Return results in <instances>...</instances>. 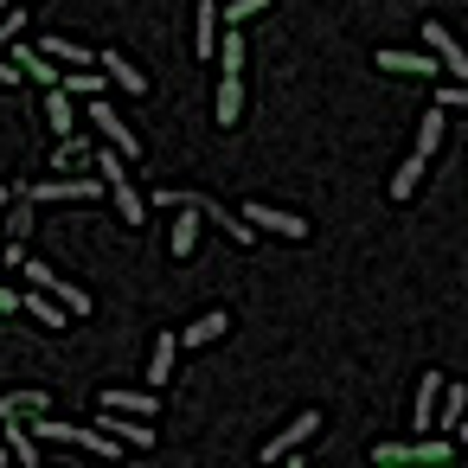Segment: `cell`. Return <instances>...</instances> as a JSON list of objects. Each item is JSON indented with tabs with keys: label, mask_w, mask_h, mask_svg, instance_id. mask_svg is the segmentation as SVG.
I'll list each match as a JSON object with an SVG mask.
<instances>
[{
	"label": "cell",
	"mask_w": 468,
	"mask_h": 468,
	"mask_svg": "<svg viewBox=\"0 0 468 468\" xmlns=\"http://www.w3.org/2000/svg\"><path fill=\"white\" fill-rule=\"evenodd\" d=\"M20 276H27L39 295H58V302H65V314H90V295H84L71 276H58V270H46V263H33V257H20Z\"/></svg>",
	"instance_id": "obj_1"
},
{
	"label": "cell",
	"mask_w": 468,
	"mask_h": 468,
	"mask_svg": "<svg viewBox=\"0 0 468 468\" xmlns=\"http://www.w3.org/2000/svg\"><path fill=\"white\" fill-rule=\"evenodd\" d=\"M90 122L103 129V142H110V148H116L122 161H135V154H142V142H135V129H129V122H116V110H110L103 97H90Z\"/></svg>",
	"instance_id": "obj_2"
},
{
	"label": "cell",
	"mask_w": 468,
	"mask_h": 468,
	"mask_svg": "<svg viewBox=\"0 0 468 468\" xmlns=\"http://www.w3.org/2000/svg\"><path fill=\"white\" fill-rule=\"evenodd\" d=\"M423 46H430V58H436L449 78H468V52H462V46H455V39L436 27V20H423Z\"/></svg>",
	"instance_id": "obj_3"
},
{
	"label": "cell",
	"mask_w": 468,
	"mask_h": 468,
	"mask_svg": "<svg viewBox=\"0 0 468 468\" xmlns=\"http://www.w3.org/2000/svg\"><path fill=\"white\" fill-rule=\"evenodd\" d=\"M244 225H263V231H276V238H308V218L276 212V206H244Z\"/></svg>",
	"instance_id": "obj_4"
},
{
	"label": "cell",
	"mask_w": 468,
	"mask_h": 468,
	"mask_svg": "<svg viewBox=\"0 0 468 468\" xmlns=\"http://www.w3.org/2000/svg\"><path fill=\"white\" fill-rule=\"evenodd\" d=\"M97 193H110L103 180H39V186H27V199H97Z\"/></svg>",
	"instance_id": "obj_5"
},
{
	"label": "cell",
	"mask_w": 468,
	"mask_h": 468,
	"mask_svg": "<svg viewBox=\"0 0 468 468\" xmlns=\"http://www.w3.org/2000/svg\"><path fill=\"white\" fill-rule=\"evenodd\" d=\"M199 225H206V206H199V199H186V206L174 212V257H193V244H199Z\"/></svg>",
	"instance_id": "obj_6"
},
{
	"label": "cell",
	"mask_w": 468,
	"mask_h": 468,
	"mask_svg": "<svg viewBox=\"0 0 468 468\" xmlns=\"http://www.w3.org/2000/svg\"><path fill=\"white\" fill-rule=\"evenodd\" d=\"M314 430H321V417H314V410H302V417H295L289 430H276V442H263V462H282V455H289L295 442H308Z\"/></svg>",
	"instance_id": "obj_7"
},
{
	"label": "cell",
	"mask_w": 468,
	"mask_h": 468,
	"mask_svg": "<svg viewBox=\"0 0 468 468\" xmlns=\"http://www.w3.org/2000/svg\"><path fill=\"white\" fill-rule=\"evenodd\" d=\"M97 65H103V78H110V84H122L129 97H148V78H142L122 52H97Z\"/></svg>",
	"instance_id": "obj_8"
},
{
	"label": "cell",
	"mask_w": 468,
	"mask_h": 468,
	"mask_svg": "<svg viewBox=\"0 0 468 468\" xmlns=\"http://www.w3.org/2000/svg\"><path fill=\"white\" fill-rule=\"evenodd\" d=\"M97 430H110L116 442H135V449H148V442H154V430H148L142 417H122V410H103V423H97Z\"/></svg>",
	"instance_id": "obj_9"
},
{
	"label": "cell",
	"mask_w": 468,
	"mask_h": 468,
	"mask_svg": "<svg viewBox=\"0 0 468 468\" xmlns=\"http://www.w3.org/2000/svg\"><path fill=\"white\" fill-rule=\"evenodd\" d=\"M46 58H52V65H71V71H90V65H97V52H84V46H78V39H65V33H52V39H46Z\"/></svg>",
	"instance_id": "obj_10"
},
{
	"label": "cell",
	"mask_w": 468,
	"mask_h": 468,
	"mask_svg": "<svg viewBox=\"0 0 468 468\" xmlns=\"http://www.w3.org/2000/svg\"><path fill=\"white\" fill-rule=\"evenodd\" d=\"M14 71H20V78H39V84H46V90H52V84H58V78H65V71H58V65H52V58H46V52H27V46H20V52H14Z\"/></svg>",
	"instance_id": "obj_11"
},
{
	"label": "cell",
	"mask_w": 468,
	"mask_h": 468,
	"mask_svg": "<svg viewBox=\"0 0 468 468\" xmlns=\"http://www.w3.org/2000/svg\"><path fill=\"white\" fill-rule=\"evenodd\" d=\"M378 71H404V78H423V71H442L430 52H378Z\"/></svg>",
	"instance_id": "obj_12"
},
{
	"label": "cell",
	"mask_w": 468,
	"mask_h": 468,
	"mask_svg": "<svg viewBox=\"0 0 468 468\" xmlns=\"http://www.w3.org/2000/svg\"><path fill=\"white\" fill-rule=\"evenodd\" d=\"M110 199H116L122 225H142V218H148V199H142V193L129 186V174H122V180H110Z\"/></svg>",
	"instance_id": "obj_13"
},
{
	"label": "cell",
	"mask_w": 468,
	"mask_h": 468,
	"mask_svg": "<svg viewBox=\"0 0 468 468\" xmlns=\"http://www.w3.org/2000/svg\"><path fill=\"white\" fill-rule=\"evenodd\" d=\"M436 398H442V372H423V385H417V417H410V430H423V436H430Z\"/></svg>",
	"instance_id": "obj_14"
},
{
	"label": "cell",
	"mask_w": 468,
	"mask_h": 468,
	"mask_svg": "<svg viewBox=\"0 0 468 468\" xmlns=\"http://www.w3.org/2000/svg\"><path fill=\"white\" fill-rule=\"evenodd\" d=\"M193 20H199L193 27V52H218V0H206Z\"/></svg>",
	"instance_id": "obj_15"
},
{
	"label": "cell",
	"mask_w": 468,
	"mask_h": 468,
	"mask_svg": "<svg viewBox=\"0 0 468 468\" xmlns=\"http://www.w3.org/2000/svg\"><path fill=\"white\" fill-rule=\"evenodd\" d=\"M46 116H52V129H58V142H65V135H78V116H71V97H65L58 84L46 90Z\"/></svg>",
	"instance_id": "obj_16"
},
{
	"label": "cell",
	"mask_w": 468,
	"mask_h": 468,
	"mask_svg": "<svg viewBox=\"0 0 468 468\" xmlns=\"http://www.w3.org/2000/svg\"><path fill=\"white\" fill-rule=\"evenodd\" d=\"M103 410H122V417H148V410H154V391H103Z\"/></svg>",
	"instance_id": "obj_17"
},
{
	"label": "cell",
	"mask_w": 468,
	"mask_h": 468,
	"mask_svg": "<svg viewBox=\"0 0 468 468\" xmlns=\"http://www.w3.org/2000/svg\"><path fill=\"white\" fill-rule=\"evenodd\" d=\"M225 327H231V314H225V308H212V314H199V321L186 327V346H206V340H218Z\"/></svg>",
	"instance_id": "obj_18"
},
{
	"label": "cell",
	"mask_w": 468,
	"mask_h": 468,
	"mask_svg": "<svg viewBox=\"0 0 468 468\" xmlns=\"http://www.w3.org/2000/svg\"><path fill=\"white\" fill-rule=\"evenodd\" d=\"M174 378V327L154 340V359H148V385H167Z\"/></svg>",
	"instance_id": "obj_19"
},
{
	"label": "cell",
	"mask_w": 468,
	"mask_h": 468,
	"mask_svg": "<svg viewBox=\"0 0 468 468\" xmlns=\"http://www.w3.org/2000/svg\"><path fill=\"white\" fill-rule=\"evenodd\" d=\"M0 417H46V391H14V398H0Z\"/></svg>",
	"instance_id": "obj_20"
},
{
	"label": "cell",
	"mask_w": 468,
	"mask_h": 468,
	"mask_svg": "<svg viewBox=\"0 0 468 468\" xmlns=\"http://www.w3.org/2000/svg\"><path fill=\"white\" fill-rule=\"evenodd\" d=\"M58 90H65V97H103V71H65Z\"/></svg>",
	"instance_id": "obj_21"
},
{
	"label": "cell",
	"mask_w": 468,
	"mask_h": 468,
	"mask_svg": "<svg viewBox=\"0 0 468 468\" xmlns=\"http://www.w3.org/2000/svg\"><path fill=\"white\" fill-rule=\"evenodd\" d=\"M238 116H244V84H238V78H225V84H218V122L231 129Z\"/></svg>",
	"instance_id": "obj_22"
},
{
	"label": "cell",
	"mask_w": 468,
	"mask_h": 468,
	"mask_svg": "<svg viewBox=\"0 0 468 468\" xmlns=\"http://www.w3.org/2000/svg\"><path fill=\"white\" fill-rule=\"evenodd\" d=\"M20 308H27L33 321H46V327H71V314H65L58 302H46V295H20Z\"/></svg>",
	"instance_id": "obj_23"
},
{
	"label": "cell",
	"mask_w": 468,
	"mask_h": 468,
	"mask_svg": "<svg viewBox=\"0 0 468 468\" xmlns=\"http://www.w3.org/2000/svg\"><path fill=\"white\" fill-rule=\"evenodd\" d=\"M462 404H468V398H462L455 385H442V398H436V417H430V423H442V430H462Z\"/></svg>",
	"instance_id": "obj_24"
},
{
	"label": "cell",
	"mask_w": 468,
	"mask_h": 468,
	"mask_svg": "<svg viewBox=\"0 0 468 468\" xmlns=\"http://www.w3.org/2000/svg\"><path fill=\"white\" fill-rule=\"evenodd\" d=\"M436 142H442V110H423V122H417V154L430 161V154H436Z\"/></svg>",
	"instance_id": "obj_25"
},
{
	"label": "cell",
	"mask_w": 468,
	"mask_h": 468,
	"mask_svg": "<svg viewBox=\"0 0 468 468\" xmlns=\"http://www.w3.org/2000/svg\"><path fill=\"white\" fill-rule=\"evenodd\" d=\"M417 180H423V154H410V161L391 174V199H410V193H417Z\"/></svg>",
	"instance_id": "obj_26"
},
{
	"label": "cell",
	"mask_w": 468,
	"mask_h": 468,
	"mask_svg": "<svg viewBox=\"0 0 468 468\" xmlns=\"http://www.w3.org/2000/svg\"><path fill=\"white\" fill-rule=\"evenodd\" d=\"M7 231H14V244H27V238H33V199H27V193H20V212H14V225H7Z\"/></svg>",
	"instance_id": "obj_27"
},
{
	"label": "cell",
	"mask_w": 468,
	"mask_h": 468,
	"mask_svg": "<svg viewBox=\"0 0 468 468\" xmlns=\"http://www.w3.org/2000/svg\"><path fill=\"white\" fill-rule=\"evenodd\" d=\"M263 7H270V0H225V20L238 27V20H257Z\"/></svg>",
	"instance_id": "obj_28"
},
{
	"label": "cell",
	"mask_w": 468,
	"mask_h": 468,
	"mask_svg": "<svg viewBox=\"0 0 468 468\" xmlns=\"http://www.w3.org/2000/svg\"><path fill=\"white\" fill-rule=\"evenodd\" d=\"M238 71H244V39L225 33V78H238Z\"/></svg>",
	"instance_id": "obj_29"
},
{
	"label": "cell",
	"mask_w": 468,
	"mask_h": 468,
	"mask_svg": "<svg viewBox=\"0 0 468 468\" xmlns=\"http://www.w3.org/2000/svg\"><path fill=\"white\" fill-rule=\"evenodd\" d=\"M7 455H20V468H39V449H33V442H27V436H20V430H14V436H7Z\"/></svg>",
	"instance_id": "obj_30"
},
{
	"label": "cell",
	"mask_w": 468,
	"mask_h": 468,
	"mask_svg": "<svg viewBox=\"0 0 468 468\" xmlns=\"http://www.w3.org/2000/svg\"><path fill=\"white\" fill-rule=\"evenodd\" d=\"M442 103H468V78H455V84L442 90Z\"/></svg>",
	"instance_id": "obj_31"
},
{
	"label": "cell",
	"mask_w": 468,
	"mask_h": 468,
	"mask_svg": "<svg viewBox=\"0 0 468 468\" xmlns=\"http://www.w3.org/2000/svg\"><path fill=\"white\" fill-rule=\"evenodd\" d=\"M0 84H20V71H14V58H0Z\"/></svg>",
	"instance_id": "obj_32"
},
{
	"label": "cell",
	"mask_w": 468,
	"mask_h": 468,
	"mask_svg": "<svg viewBox=\"0 0 468 468\" xmlns=\"http://www.w3.org/2000/svg\"><path fill=\"white\" fill-rule=\"evenodd\" d=\"M0 308H20V295H14V289H0Z\"/></svg>",
	"instance_id": "obj_33"
},
{
	"label": "cell",
	"mask_w": 468,
	"mask_h": 468,
	"mask_svg": "<svg viewBox=\"0 0 468 468\" xmlns=\"http://www.w3.org/2000/svg\"><path fill=\"white\" fill-rule=\"evenodd\" d=\"M282 468H302V462H289V455H282Z\"/></svg>",
	"instance_id": "obj_34"
},
{
	"label": "cell",
	"mask_w": 468,
	"mask_h": 468,
	"mask_svg": "<svg viewBox=\"0 0 468 468\" xmlns=\"http://www.w3.org/2000/svg\"><path fill=\"white\" fill-rule=\"evenodd\" d=\"M0 462H7V442H0Z\"/></svg>",
	"instance_id": "obj_35"
},
{
	"label": "cell",
	"mask_w": 468,
	"mask_h": 468,
	"mask_svg": "<svg viewBox=\"0 0 468 468\" xmlns=\"http://www.w3.org/2000/svg\"><path fill=\"white\" fill-rule=\"evenodd\" d=\"M0 206H7V186H0Z\"/></svg>",
	"instance_id": "obj_36"
},
{
	"label": "cell",
	"mask_w": 468,
	"mask_h": 468,
	"mask_svg": "<svg viewBox=\"0 0 468 468\" xmlns=\"http://www.w3.org/2000/svg\"><path fill=\"white\" fill-rule=\"evenodd\" d=\"M462 449H468V430H462Z\"/></svg>",
	"instance_id": "obj_37"
},
{
	"label": "cell",
	"mask_w": 468,
	"mask_h": 468,
	"mask_svg": "<svg viewBox=\"0 0 468 468\" xmlns=\"http://www.w3.org/2000/svg\"><path fill=\"white\" fill-rule=\"evenodd\" d=\"M0 14H7V0H0Z\"/></svg>",
	"instance_id": "obj_38"
}]
</instances>
